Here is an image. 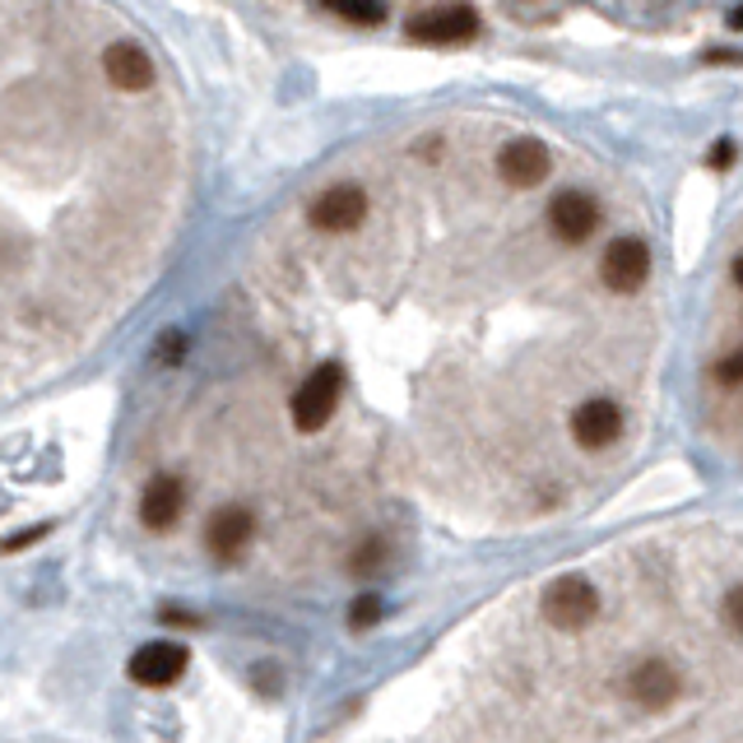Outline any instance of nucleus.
Instances as JSON below:
<instances>
[{
  "mask_svg": "<svg viewBox=\"0 0 743 743\" xmlns=\"http://www.w3.org/2000/svg\"><path fill=\"white\" fill-rule=\"evenodd\" d=\"M353 743H372V739H353ZM395 743H442V739L423 730V734H414V739H395Z\"/></svg>",
  "mask_w": 743,
  "mask_h": 743,
  "instance_id": "17",
  "label": "nucleus"
},
{
  "mask_svg": "<svg viewBox=\"0 0 743 743\" xmlns=\"http://www.w3.org/2000/svg\"><path fill=\"white\" fill-rule=\"evenodd\" d=\"M734 284H739V288H743V256H739V261H734Z\"/></svg>",
  "mask_w": 743,
  "mask_h": 743,
  "instance_id": "19",
  "label": "nucleus"
},
{
  "mask_svg": "<svg viewBox=\"0 0 743 743\" xmlns=\"http://www.w3.org/2000/svg\"><path fill=\"white\" fill-rule=\"evenodd\" d=\"M252 534H256V516L252 511H246V507H219L210 516V526H205V549L219 562H233V558H242L246 544H252Z\"/></svg>",
  "mask_w": 743,
  "mask_h": 743,
  "instance_id": "7",
  "label": "nucleus"
},
{
  "mask_svg": "<svg viewBox=\"0 0 743 743\" xmlns=\"http://www.w3.org/2000/svg\"><path fill=\"white\" fill-rule=\"evenodd\" d=\"M730 29H734V33H743V6H734V10H730Z\"/></svg>",
  "mask_w": 743,
  "mask_h": 743,
  "instance_id": "18",
  "label": "nucleus"
},
{
  "mask_svg": "<svg viewBox=\"0 0 743 743\" xmlns=\"http://www.w3.org/2000/svg\"><path fill=\"white\" fill-rule=\"evenodd\" d=\"M715 376L725 381V386H743V349H734V353H725V358H720Z\"/></svg>",
  "mask_w": 743,
  "mask_h": 743,
  "instance_id": "15",
  "label": "nucleus"
},
{
  "mask_svg": "<svg viewBox=\"0 0 743 743\" xmlns=\"http://www.w3.org/2000/svg\"><path fill=\"white\" fill-rule=\"evenodd\" d=\"M734 159H739L734 140H715V145H711V153H707V163H711V168H734Z\"/></svg>",
  "mask_w": 743,
  "mask_h": 743,
  "instance_id": "16",
  "label": "nucleus"
},
{
  "mask_svg": "<svg viewBox=\"0 0 743 743\" xmlns=\"http://www.w3.org/2000/svg\"><path fill=\"white\" fill-rule=\"evenodd\" d=\"M340 395H344V368L321 363L298 391H293V404H288L293 427H298V433H321V427L335 418V410H340Z\"/></svg>",
  "mask_w": 743,
  "mask_h": 743,
  "instance_id": "2",
  "label": "nucleus"
},
{
  "mask_svg": "<svg viewBox=\"0 0 743 743\" xmlns=\"http://www.w3.org/2000/svg\"><path fill=\"white\" fill-rule=\"evenodd\" d=\"M182 353H187V335L182 330H168V335H159V344H153V363L177 368V363H182Z\"/></svg>",
  "mask_w": 743,
  "mask_h": 743,
  "instance_id": "14",
  "label": "nucleus"
},
{
  "mask_svg": "<svg viewBox=\"0 0 743 743\" xmlns=\"http://www.w3.org/2000/svg\"><path fill=\"white\" fill-rule=\"evenodd\" d=\"M103 65H107V79L117 84V88H126V94H140V88L153 84V65H149V56H145L140 47H130V42H117V47H107Z\"/></svg>",
  "mask_w": 743,
  "mask_h": 743,
  "instance_id": "12",
  "label": "nucleus"
},
{
  "mask_svg": "<svg viewBox=\"0 0 743 743\" xmlns=\"http://www.w3.org/2000/svg\"><path fill=\"white\" fill-rule=\"evenodd\" d=\"M595 223H599V205L585 191H562L553 205H549V229L562 237V242H585L595 233Z\"/></svg>",
  "mask_w": 743,
  "mask_h": 743,
  "instance_id": "9",
  "label": "nucleus"
},
{
  "mask_svg": "<svg viewBox=\"0 0 743 743\" xmlns=\"http://www.w3.org/2000/svg\"><path fill=\"white\" fill-rule=\"evenodd\" d=\"M187 665H191V650L182 641H163L159 637V641H145L140 650H135L126 673L135 683H145V688H168V683L182 679Z\"/></svg>",
  "mask_w": 743,
  "mask_h": 743,
  "instance_id": "3",
  "label": "nucleus"
},
{
  "mask_svg": "<svg viewBox=\"0 0 743 743\" xmlns=\"http://www.w3.org/2000/svg\"><path fill=\"white\" fill-rule=\"evenodd\" d=\"M363 214H368V195L358 187H349V182L330 187L317 205H311V223H317L321 233H349V229L363 223Z\"/></svg>",
  "mask_w": 743,
  "mask_h": 743,
  "instance_id": "8",
  "label": "nucleus"
},
{
  "mask_svg": "<svg viewBox=\"0 0 743 743\" xmlns=\"http://www.w3.org/2000/svg\"><path fill=\"white\" fill-rule=\"evenodd\" d=\"M572 437H576V446H585V452H604V446H614L623 437V410L604 395L585 400L572 414Z\"/></svg>",
  "mask_w": 743,
  "mask_h": 743,
  "instance_id": "5",
  "label": "nucleus"
},
{
  "mask_svg": "<svg viewBox=\"0 0 743 743\" xmlns=\"http://www.w3.org/2000/svg\"><path fill=\"white\" fill-rule=\"evenodd\" d=\"M433 697L442 743H743V572L679 604L558 572L437 660Z\"/></svg>",
  "mask_w": 743,
  "mask_h": 743,
  "instance_id": "1",
  "label": "nucleus"
},
{
  "mask_svg": "<svg viewBox=\"0 0 743 743\" xmlns=\"http://www.w3.org/2000/svg\"><path fill=\"white\" fill-rule=\"evenodd\" d=\"M182 511H187V484L182 479L177 475L149 479L145 498H140V521L149 530H172L177 521H182Z\"/></svg>",
  "mask_w": 743,
  "mask_h": 743,
  "instance_id": "10",
  "label": "nucleus"
},
{
  "mask_svg": "<svg viewBox=\"0 0 743 743\" xmlns=\"http://www.w3.org/2000/svg\"><path fill=\"white\" fill-rule=\"evenodd\" d=\"M599 275H604V284H609L614 293H637V288L646 284V275H650V252H646V242H637V237H618L609 252H604Z\"/></svg>",
  "mask_w": 743,
  "mask_h": 743,
  "instance_id": "6",
  "label": "nucleus"
},
{
  "mask_svg": "<svg viewBox=\"0 0 743 743\" xmlns=\"http://www.w3.org/2000/svg\"><path fill=\"white\" fill-rule=\"evenodd\" d=\"M326 10H335L340 19H349V24H358V29H372V24L386 19V6H381V0H326Z\"/></svg>",
  "mask_w": 743,
  "mask_h": 743,
  "instance_id": "13",
  "label": "nucleus"
},
{
  "mask_svg": "<svg viewBox=\"0 0 743 743\" xmlns=\"http://www.w3.org/2000/svg\"><path fill=\"white\" fill-rule=\"evenodd\" d=\"M498 172L507 177L511 187H534L549 177V149L539 140H511L502 153H498Z\"/></svg>",
  "mask_w": 743,
  "mask_h": 743,
  "instance_id": "11",
  "label": "nucleus"
},
{
  "mask_svg": "<svg viewBox=\"0 0 743 743\" xmlns=\"http://www.w3.org/2000/svg\"><path fill=\"white\" fill-rule=\"evenodd\" d=\"M479 33V14L469 6H442V10H427L418 19H410V38L427 42V47H460Z\"/></svg>",
  "mask_w": 743,
  "mask_h": 743,
  "instance_id": "4",
  "label": "nucleus"
}]
</instances>
